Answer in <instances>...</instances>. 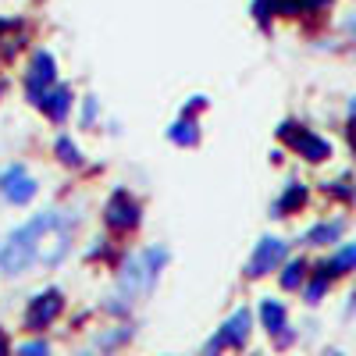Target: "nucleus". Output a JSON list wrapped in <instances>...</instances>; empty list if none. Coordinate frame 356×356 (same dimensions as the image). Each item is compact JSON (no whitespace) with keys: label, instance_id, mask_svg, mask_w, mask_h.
<instances>
[{"label":"nucleus","instance_id":"nucleus-10","mask_svg":"<svg viewBox=\"0 0 356 356\" xmlns=\"http://www.w3.org/2000/svg\"><path fill=\"white\" fill-rule=\"evenodd\" d=\"M139 257V267H143V275H146V282H150V289L157 285V278L164 275V267H168V260H171V253H168V246H161V243H154V246H146L143 253H136Z\"/></svg>","mask_w":356,"mask_h":356},{"label":"nucleus","instance_id":"nucleus-8","mask_svg":"<svg viewBox=\"0 0 356 356\" xmlns=\"http://www.w3.org/2000/svg\"><path fill=\"white\" fill-rule=\"evenodd\" d=\"M282 139H289V146L300 157H307V161H328L332 157V143L328 139H321V136H314V132H307V129H300L296 132V125H282Z\"/></svg>","mask_w":356,"mask_h":356},{"label":"nucleus","instance_id":"nucleus-13","mask_svg":"<svg viewBox=\"0 0 356 356\" xmlns=\"http://www.w3.org/2000/svg\"><path fill=\"white\" fill-rule=\"evenodd\" d=\"M346 221H321L307 232V246H328V243H339Z\"/></svg>","mask_w":356,"mask_h":356},{"label":"nucleus","instance_id":"nucleus-23","mask_svg":"<svg viewBox=\"0 0 356 356\" xmlns=\"http://www.w3.org/2000/svg\"><path fill=\"white\" fill-rule=\"evenodd\" d=\"M349 111H353V114H356V97H353V104H349Z\"/></svg>","mask_w":356,"mask_h":356},{"label":"nucleus","instance_id":"nucleus-20","mask_svg":"<svg viewBox=\"0 0 356 356\" xmlns=\"http://www.w3.org/2000/svg\"><path fill=\"white\" fill-rule=\"evenodd\" d=\"M18 353H25V356H33V353H50V346H47V342H40V339H29V342H22V346H18Z\"/></svg>","mask_w":356,"mask_h":356},{"label":"nucleus","instance_id":"nucleus-3","mask_svg":"<svg viewBox=\"0 0 356 356\" xmlns=\"http://www.w3.org/2000/svg\"><path fill=\"white\" fill-rule=\"evenodd\" d=\"M54 82H57V61H54V54L36 50L33 61H29V72H25V97H29V104L40 107Z\"/></svg>","mask_w":356,"mask_h":356},{"label":"nucleus","instance_id":"nucleus-4","mask_svg":"<svg viewBox=\"0 0 356 356\" xmlns=\"http://www.w3.org/2000/svg\"><path fill=\"white\" fill-rule=\"evenodd\" d=\"M61 310H65L61 289H47V292L33 296V303H29V310H25V328H29V332H47L50 324L61 317Z\"/></svg>","mask_w":356,"mask_h":356},{"label":"nucleus","instance_id":"nucleus-22","mask_svg":"<svg viewBox=\"0 0 356 356\" xmlns=\"http://www.w3.org/2000/svg\"><path fill=\"white\" fill-rule=\"evenodd\" d=\"M342 29H346V33H353V36H356V15H349V18L342 22Z\"/></svg>","mask_w":356,"mask_h":356},{"label":"nucleus","instance_id":"nucleus-6","mask_svg":"<svg viewBox=\"0 0 356 356\" xmlns=\"http://www.w3.org/2000/svg\"><path fill=\"white\" fill-rule=\"evenodd\" d=\"M285 253H289V243H285V239L264 235V239L257 243V250H253V257H250V264H246V275H250V278H264V275H271L275 267L285 260Z\"/></svg>","mask_w":356,"mask_h":356},{"label":"nucleus","instance_id":"nucleus-16","mask_svg":"<svg viewBox=\"0 0 356 356\" xmlns=\"http://www.w3.org/2000/svg\"><path fill=\"white\" fill-rule=\"evenodd\" d=\"M328 275H346V271H356V243H346L328 264H324Z\"/></svg>","mask_w":356,"mask_h":356},{"label":"nucleus","instance_id":"nucleus-5","mask_svg":"<svg viewBox=\"0 0 356 356\" xmlns=\"http://www.w3.org/2000/svg\"><path fill=\"white\" fill-rule=\"evenodd\" d=\"M250 332H253V317H250V310H246V307H239L232 317H225L221 332H218L211 342H207V353H218V349H225V346L243 349V346H246V339H250Z\"/></svg>","mask_w":356,"mask_h":356},{"label":"nucleus","instance_id":"nucleus-19","mask_svg":"<svg viewBox=\"0 0 356 356\" xmlns=\"http://www.w3.org/2000/svg\"><path fill=\"white\" fill-rule=\"evenodd\" d=\"M97 118H100V104H97V97H86V100H82V125L89 129V125L97 122Z\"/></svg>","mask_w":356,"mask_h":356},{"label":"nucleus","instance_id":"nucleus-1","mask_svg":"<svg viewBox=\"0 0 356 356\" xmlns=\"http://www.w3.org/2000/svg\"><path fill=\"white\" fill-rule=\"evenodd\" d=\"M79 218L72 211H40L0 243V275L22 278L33 267H57L75 243Z\"/></svg>","mask_w":356,"mask_h":356},{"label":"nucleus","instance_id":"nucleus-12","mask_svg":"<svg viewBox=\"0 0 356 356\" xmlns=\"http://www.w3.org/2000/svg\"><path fill=\"white\" fill-rule=\"evenodd\" d=\"M168 143H175V146H196L200 143V129L193 122V114H182L168 125Z\"/></svg>","mask_w":356,"mask_h":356},{"label":"nucleus","instance_id":"nucleus-11","mask_svg":"<svg viewBox=\"0 0 356 356\" xmlns=\"http://www.w3.org/2000/svg\"><path fill=\"white\" fill-rule=\"evenodd\" d=\"M260 324L271 335H278V342H285V328H289V310L278 300H260Z\"/></svg>","mask_w":356,"mask_h":356},{"label":"nucleus","instance_id":"nucleus-7","mask_svg":"<svg viewBox=\"0 0 356 356\" xmlns=\"http://www.w3.org/2000/svg\"><path fill=\"white\" fill-rule=\"evenodd\" d=\"M0 196H4L11 207L33 203V196H36V178L29 175L22 164H11L4 175H0Z\"/></svg>","mask_w":356,"mask_h":356},{"label":"nucleus","instance_id":"nucleus-9","mask_svg":"<svg viewBox=\"0 0 356 356\" xmlns=\"http://www.w3.org/2000/svg\"><path fill=\"white\" fill-rule=\"evenodd\" d=\"M72 100H75L72 86H68V82H54V86H50V93H47L43 104H40V111L50 118L54 125H65V122H68V114H72Z\"/></svg>","mask_w":356,"mask_h":356},{"label":"nucleus","instance_id":"nucleus-21","mask_svg":"<svg viewBox=\"0 0 356 356\" xmlns=\"http://www.w3.org/2000/svg\"><path fill=\"white\" fill-rule=\"evenodd\" d=\"M200 107H207V97H193V100L186 104V114H193V111H200Z\"/></svg>","mask_w":356,"mask_h":356},{"label":"nucleus","instance_id":"nucleus-18","mask_svg":"<svg viewBox=\"0 0 356 356\" xmlns=\"http://www.w3.org/2000/svg\"><path fill=\"white\" fill-rule=\"evenodd\" d=\"M324 292H328V271H324V267H321V275H317V278H314V282L307 285V303H317Z\"/></svg>","mask_w":356,"mask_h":356},{"label":"nucleus","instance_id":"nucleus-17","mask_svg":"<svg viewBox=\"0 0 356 356\" xmlns=\"http://www.w3.org/2000/svg\"><path fill=\"white\" fill-rule=\"evenodd\" d=\"M303 278H307V264L303 260H289L282 267V289H300Z\"/></svg>","mask_w":356,"mask_h":356},{"label":"nucleus","instance_id":"nucleus-15","mask_svg":"<svg viewBox=\"0 0 356 356\" xmlns=\"http://www.w3.org/2000/svg\"><path fill=\"white\" fill-rule=\"evenodd\" d=\"M303 200H307V189L292 182V186H289V189L282 193V200H278V203L271 207V218H285L289 211H296V207H303Z\"/></svg>","mask_w":356,"mask_h":356},{"label":"nucleus","instance_id":"nucleus-14","mask_svg":"<svg viewBox=\"0 0 356 356\" xmlns=\"http://www.w3.org/2000/svg\"><path fill=\"white\" fill-rule=\"evenodd\" d=\"M54 154H57V161L68 164V168H82V164H86V157H82V150L75 146V139H72V136H65V132L54 139Z\"/></svg>","mask_w":356,"mask_h":356},{"label":"nucleus","instance_id":"nucleus-2","mask_svg":"<svg viewBox=\"0 0 356 356\" xmlns=\"http://www.w3.org/2000/svg\"><path fill=\"white\" fill-rule=\"evenodd\" d=\"M104 221H107V228L118 232V235L136 232L139 221H143V207H139V200H136L129 189H118V193H111V200H107V207H104Z\"/></svg>","mask_w":356,"mask_h":356}]
</instances>
